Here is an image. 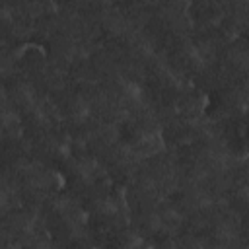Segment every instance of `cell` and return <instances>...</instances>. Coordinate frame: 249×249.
I'll return each instance as SVG.
<instances>
[{
	"instance_id": "cell-1",
	"label": "cell",
	"mask_w": 249,
	"mask_h": 249,
	"mask_svg": "<svg viewBox=\"0 0 249 249\" xmlns=\"http://www.w3.org/2000/svg\"><path fill=\"white\" fill-rule=\"evenodd\" d=\"M70 113H72V117H74L76 121H84V119H88L89 113H91V103H89L86 97L78 95V97H74V101H72V105H70Z\"/></svg>"
}]
</instances>
